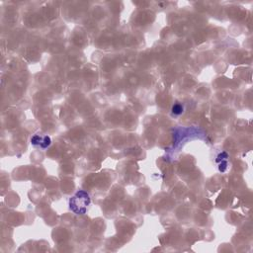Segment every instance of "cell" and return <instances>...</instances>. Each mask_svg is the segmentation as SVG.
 Segmentation results:
<instances>
[{
	"instance_id": "3",
	"label": "cell",
	"mask_w": 253,
	"mask_h": 253,
	"mask_svg": "<svg viewBox=\"0 0 253 253\" xmlns=\"http://www.w3.org/2000/svg\"><path fill=\"white\" fill-rule=\"evenodd\" d=\"M50 143H52V139H50V138L49 136H43V141H42V143H41L40 146L43 149H45L50 145Z\"/></svg>"
},
{
	"instance_id": "5",
	"label": "cell",
	"mask_w": 253,
	"mask_h": 253,
	"mask_svg": "<svg viewBox=\"0 0 253 253\" xmlns=\"http://www.w3.org/2000/svg\"><path fill=\"white\" fill-rule=\"evenodd\" d=\"M227 157H228V154L226 152H225V151H223V152L220 153L218 155V157H216V161H218V162H220V161L225 160V158H227Z\"/></svg>"
},
{
	"instance_id": "2",
	"label": "cell",
	"mask_w": 253,
	"mask_h": 253,
	"mask_svg": "<svg viewBox=\"0 0 253 253\" xmlns=\"http://www.w3.org/2000/svg\"><path fill=\"white\" fill-rule=\"evenodd\" d=\"M183 111H184V107L182 106V104H179V103H177V104L173 105L172 107V113L174 115H181L183 113Z\"/></svg>"
},
{
	"instance_id": "6",
	"label": "cell",
	"mask_w": 253,
	"mask_h": 253,
	"mask_svg": "<svg viewBox=\"0 0 253 253\" xmlns=\"http://www.w3.org/2000/svg\"><path fill=\"white\" fill-rule=\"evenodd\" d=\"M226 167H227V162L225 160H223L220 163V166H219V169H220V171H221V172H225Z\"/></svg>"
},
{
	"instance_id": "1",
	"label": "cell",
	"mask_w": 253,
	"mask_h": 253,
	"mask_svg": "<svg viewBox=\"0 0 253 253\" xmlns=\"http://www.w3.org/2000/svg\"><path fill=\"white\" fill-rule=\"evenodd\" d=\"M91 199L89 194L84 190H79L69 200V208L77 215H84L87 212Z\"/></svg>"
},
{
	"instance_id": "4",
	"label": "cell",
	"mask_w": 253,
	"mask_h": 253,
	"mask_svg": "<svg viewBox=\"0 0 253 253\" xmlns=\"http://www.w3.org/2000/svg\"><path fill=\"white\" fill-rule=\"evenodd\" d=\"M42 141H43V138L41 136H39V134H35V136L31 139V143H32V144H34V145H41Z\"/></svg>"
}]
</instances>
